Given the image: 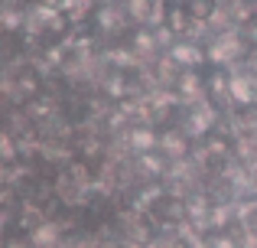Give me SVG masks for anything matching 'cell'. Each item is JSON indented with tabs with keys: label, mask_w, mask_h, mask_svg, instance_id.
<instances>
[{
	"label": "cell",
	"mask_w": 257,
	"mask_h": 248,
	"mask_svg": "<svg viewBox=\"0 0 257 248\" xmlns=\"http://www.w3.org/2000/svg\"><path fill=\"white\" fill-rule=\"evenodd\" d=\"M192 13H189V4H166L163 7V30L170 33L173 39H182L192 26Z\"/></svg>",
	"instance_id": "6da1fadb"
},
{
	"label": "cell",
	"mask_w": 257,
	"mask_h": 248,
	"mask_svg": "<svg viewBox=\"0 0 257 248\" xmlns=\"http://www.w3.org/2000/svg\"><path fill=\"white\" fill-rule=\"evenodd\" d=\"M189 13H192L195 23H208V20L218 13V4H212V0H195V4H189Z\"/></svg>",
	"instance_id": "7a4b0ae2"
},
{
	"label": "cell",
	"mask_w": 257,
	"mask_h": 248,
	"mask_svg": "<svg viewBox=\"0 0 257 248\" xmlns=\"http://www.w3.org/2000/svg\"><path fill=\"white\" fill-rule=\"evenodd\" d=\"M163 248H192V242H189V238L182 235V232H173V235H170V242H166Z\"/></svg>",
	"instance_id": "3957f363"
}]
</instances>
